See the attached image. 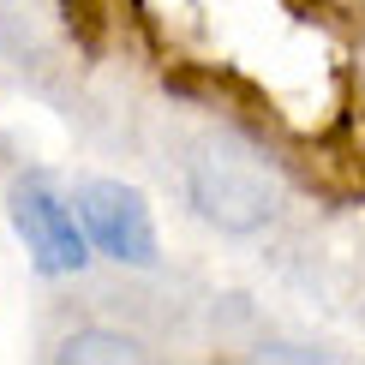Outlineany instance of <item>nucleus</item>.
I'll use <instances>...</instances> for the list:
<instances>
[{
  "instance_id": "7ed1b4c3",
  "label": "nucleus",
  "mask_w": 365,
  "mask_h": 365,
  "mask_svg": "<svg viewBox=\"0 0 365 365\" xmlns=\"http://www.w3.org/2000/svg\"><path fill=\"white\" fill-rule=\"evenodd\" d=\"M12 227L24 234L30 257H36L48 276H72V269H84L90 240H84V227L72 222V210L60 204L42 180H24V186L12 192Z\"/></svg>"
},
{
  "instance_id": "f03ea898",
  "label": "nucleus",
  "mask_w": 365,
  "mask_h": 365,
  "mask_svg": "<svg viewBox=\"0 0 365 365\" xmlns=\"http://www.w3.org/2000/svg\"><path fill=\"white\" fill-rule=\"evenodd\" d=\"M78 216H84V240L108 252L114 264H156V222H150L144 192L120 186V180H84Z\"/></svg>"
},
{
  "instance_id": "f257e3e1",
  "label": "nucleus",
  "mask_w": 365,
  "mask_h": 365,
  "mask_svg": "<svg viewBox=\"0 0 365 365\" xmlns=\"http://www.w3.org/2000/svg\"><path fill=\"white\" fill-rule=\"evenodd\" d=\"M192 204L222 234H252V227H264L276 216L282 186H276V174H264L257 162L234 156V150H210L192 168Z\"/></svg>"
},
{
  "instance_id": "20e7f679",
  "label": "nucleus",
  "mask_w": 365,
  "mask_h": 365,
  "mask_svg": "<svg viewBox=\"0 0 365 365\" xmlns=\"http://www.w3.org/2000/svg\"><path fill=\"white\" fill-rule=\"evenodd\" d=\"M54 359H72V365H120V359H144V347L120 329H78L54 347Z\"/></svg>"
}]
</instances>
